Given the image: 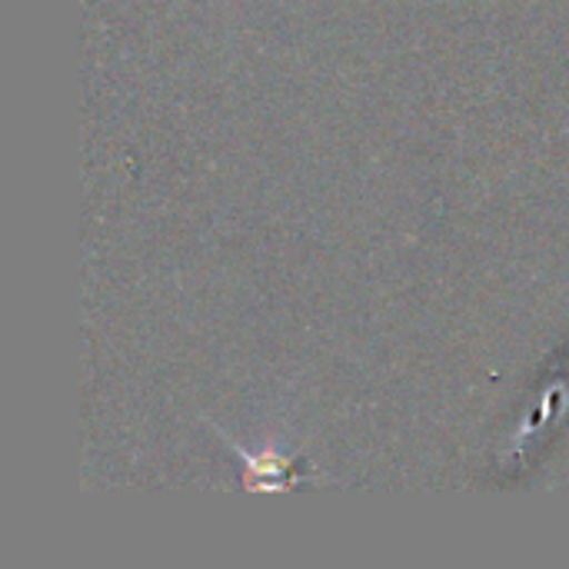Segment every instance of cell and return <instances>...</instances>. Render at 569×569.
I'll return each mask as SVG.
<instances>
[{"label":"cell","instance_id":"6da1fadb","mask_svg":"<svg viewBox=\"0 0 569 569\" xmlns=\"http://www.w3.org/2000/svg\"><path fill=\"white\" fill-rule=\"evenodd\" d=\"M227 443L240 453V460L247 463V487H253V490H270V493H283V487H290V483H300V477L293 473V467H290V460L287 457H273V453H267V457H250L247 450H240L230 437H227Z\"/></svg>","mask_w":569,"mask_h":569}]
</instances>
